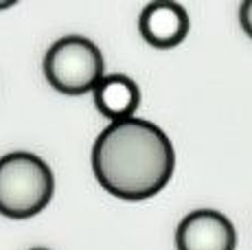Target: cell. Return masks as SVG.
I'll list each match as a JSON object with an SVG mask.
<instances>
[{
	"label": "cell",
	"instance_id": "cell-9",
	"mask_svg": "<svg viewBox=\"0 0 252 250\" xmlns=\"http://www.w3.org/2000/svg\"><path fill=\"white\" fill-rule=\"evenodd\" d=\"M29 250H48V248H44V246H33V248H29Z\"/></svg>",
	"mask_w": 252,
	"mask_h": 250
},
{
	"label": "cell",
	"instance_id": "cell-3",
	"mask_svg": "<svg viewBox=\"0 0 252 250\" xmlns=\"http://www.w3.org/2000/svg\"><path fill=\"white\" fill-rule=\"evenodd\" d=\"M103 53L84 35H64L44 55V77L62 94L94 93L105 77Z\"/></svg>",
	"mask_w": 252,
	"mask_h": 250
},
{
	"label": "cell",
	"instance_id": "cell-7",
	"mask_svg": "<svg viewBox=\"0 0 252 250\" xmlns=\"http://www.w3.org/2000/svg\"><path fill=\"white\" fill-rule=\"evenodd\" d=\"M239 22H241V29L246 31V35L252 40V0H246L239 7Z\"/></svg>",
	"mask_w": 252,
	"mask_h": 250
},
{
	"label": "cell",
	"instance_id": "cell-2",
	"mask_svg": "<svg viewBox=\"0 0 252 250\" xmlns=\"http://www.w3.org/2000/svg\"><path fill=\"white\" fill-rule=\"evenodd\" d=\"M55 191V178L44 158L11 152L0 158V215L27 219L44 211Z\"/></svg>",
	"mask_w": 252,
	"mask_h": 250
},
{
	"label": "cell",
	"instance_id": "cell-1",
	"mask_svg": "<svg viewBox=\"0 0 252 250\" xmlns=\"http://www.w3.org/2000/svg\"><path fill=\"white\" fill-rule=\"evenodd\" d=\"M176 169L169 136L147 119L110 123L92 145V171L110 195L147 200L160 193Z\"/></svg>",
	"mask_w": 252,
	"mask_h": 250
},
{
	"label": "cell",
	"instance_id": "cell-5",
	"mask_svg": "<svg viewBox=\"0 0 252 250\" xmlns=\"http://www.w3.org/2000/svg\"><path fill=\"white\" fill-rule=\"evenodd\" d=\"M189 29H191V20L187 9L171 0L149 2L138 18L140 35L154 49H173L182 44L184 37L189 35Z\"/></svg>",
	"mask_w": 252,
	"mask_h": 250
},
{
	"label": "cell",
	"instance_id": "cell-4",
	"mask_svg": "<svg viewBox=\"0 0 252 250\" xmlns=\"http://www.w3.org/2000/svg\"><path fill=\"white\" fill-rule=\"evenodd\" d=\"M178 250H235V226L224 213L213 209L191 211L178 224Z\"/></svg>",
	"mask_w": 252,
	"mask_h": 250
},
{
	"label": "cell",
	"instance_id": "cell-6",
	"mask_svg": "<svg viewBox=\"0 0 252 250\" xmlns=\"http://www.w3.org/2000/svg\"><path fill=\"white\" fill-rule=\"evenodd\" d=\"M94 105L103 117L110 121H125L136 117L140 103V88L138 84L127 75H105L94 88Z\"/></svg>",
	"mask_w": 252,
	"mask_h": 250
},
{
	"label": "cell",
	"instance_id": "cell-8",
	"mask_svg": "<svg viewBox=\"0 0 252 250\" xmlns=\"http://www.w3.org/2000/svg\"><path fill=\"white\" fill-rule=\"evenodd\" d=\"M16 0H2V2H0V11H4V9H11V7H16Z\"/></svg>",
	"mask_w": 252,
	"mask_h": 250
}]
</instances>
